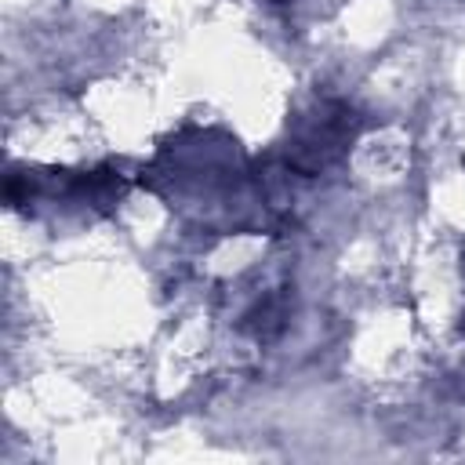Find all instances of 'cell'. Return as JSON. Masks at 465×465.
<instances>
[{"label": "cell", "mask_w": 465, "mask_h": 465, "mask_svg": "<svg viewBox=\"0 0 465 465\" xmlns=\"http://www.w3.org/2000/svg\"><path fill=\"white\" fill-rule=\"evenodd\" d=\"M461 331H465V316H461Z\"/></svg>", "instance_id": "obj_3"}, {"label": "cell", "mask_w": 465, "mask_h": 465, "mask_svg": "<svg viewBox=\"0 0 465 465\" xmlns=\"http://www.w3.org/2000/svg\"><path fill=\"white\" fill-rule=\"evenodd\" d=\"M356 127H360V116L345 102H331V98L312 102L305 113L294 116L287 131V167L298 174L323 171L349 149V142L356 138Z\"/></svg>", "instance_id": "obj_1"}, {"label": "cell", "mask_w": 465, "mask_h": 465, "mask_svg": "<svg viewBox=\"0 0 465 465\" xmlns=\"http://www.w3.org/2000/svg\"><path fill=\"white\" fill-rule=\"evenodd\" d=\"M265 4H287V0H265Z\"/></svg>", "instance_id": "obj_2"}]
</instances>
